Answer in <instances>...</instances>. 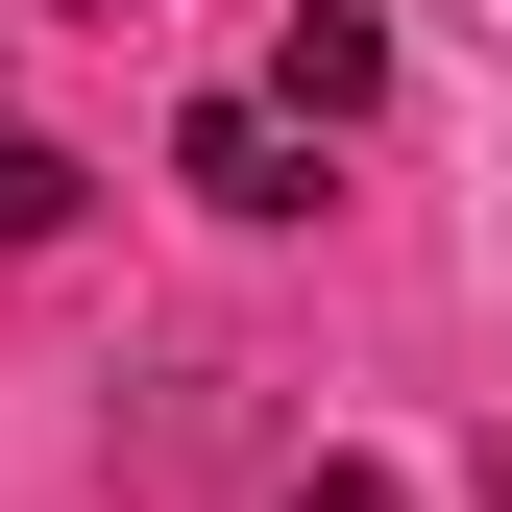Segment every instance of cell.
I'll use <instances>...</instances> for the list:
<instances>
[{"instance_id": "obj_1", "label": "cell", "mask_w": 512, "mask_h": 512, "mask_svg": "<svg viewBox=\"0 0 512 512\" xmlns=\"http://www.w3.org/2000/svg\"><path fill=\"white\" fill-rule=\"evenodd\" d=\"M171 171H196L220 220H317V122H293V98H196V122H171Z\"/></svg>"}, {"instance_id": "obj_2", "label": "cell", "mask_w": 512, "mask_h": 512, "mask_svg": "<svg viewBox=\"0 0 512 512\" xmlns=\"http://www.w3.org/2000/svg\"><path fill=\"white\" fill-rule=\"evenodd\" d=\"M366 74H391V25H366V0H293V49H269V98H293V122H366Z\"/></svg>"}, {"instance_id": "obj_3", "label": "cell", "mask_w": 512, "mask_h": 512, "mask_svg": "<svg viewBox=\"0 0 512 512\" xmlns=\"http://www.w3.org/2000/svg\"><path fill=\"white\" fill-rule=\"evenodd\" d=\"M74 196H98V171H74V147H49V122H25V98H0V244H49V220H74Z\"/></svg>"}, {"instance_id": "obj_4", "label": "cell", "mask_w": 512, "mask_h": 512, "mask_svg": "<svg viewBox=\"0 0 512 512\" xmlns=\"http://www.w3.org/2000/svg\"><path fill=\"white\" fill-rule=\"evenodd\" d=\"M293 512H391V488H293Z\"/></svg>"}]
</instances>
